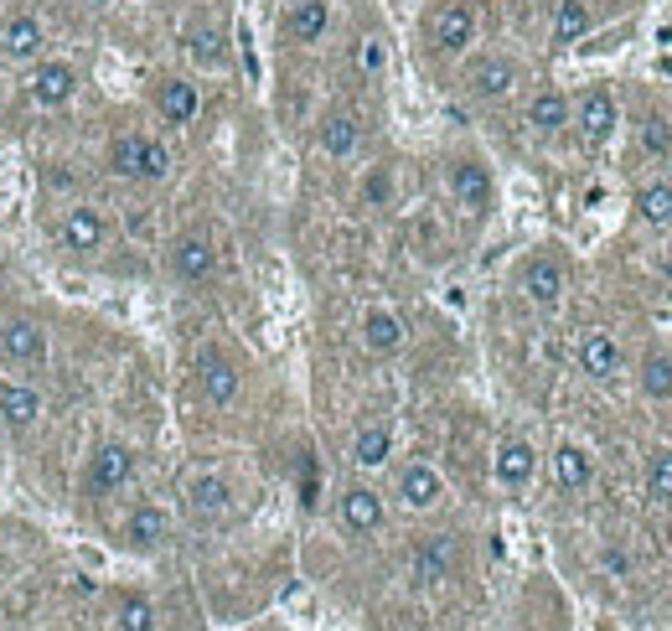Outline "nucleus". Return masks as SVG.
I'll use <instances>...</instances> for the list:
<instances>
[{
	"label": "nucleus",
	"instance_id": "nucleus-19",
	"mask_svg": "<svg viewBox=\"0 0 672 631\" xmlns=\"http://www.w3.org/2000/svg\"><path fill=\"white\" fill-rule=\"evenodd\" d=\"M212 270H218V249L208 233H181L171 243V274L181 286H202V280H212Z\"/></svg>",
	"mask_w": 672,
	"mask_h": 631
},
{
	"label": "nucleus",
	"instance_id": "nucleus-23",
	"mask_svg": "<svg viewBox=\"0 0 672 631\" xmlns=\"http://www.w3.org/2000/svg\"><path fill=\"white\" fill-rule=\"evenodd\" d=\"M523 124L538 140H553L569 130V93L564 89H533L523 104Z\"/></svg>",
	"mask_w": 672,
	"mask_h": 631
},
{
	"label": "nucleus",
	"instance_id": "nucleus-18",
	"mask_svg": "<svg viewBox=\"0 0 672 631\" xmlns=\"http://www.w3.org/2000/svg\"><path fill=\"white\" fill-rule=\"evenodd\" d=\"M197 383H202V399H208V404L228 409L243 389V373L233 368V358H223L218 347H208V352L197 358Z\"/></svg>",
	"mask_w": 672,
	"mask_h": 631
},
{
	"label": "nucleus",
	"instance_id": "nucleus-37",
	"mask_svg": "<svg viewBox=\"0 0 672 631\" xmlns=\"http://www.w3.org/2000/svg\"><path fill=\"white\" fill-rule=\"evenodd\" d=\"M166 177H171V151L156 136H146V146H140V181H166Z\"/></svg>",
	"mask_w": 672,
	"mask_h": 631
},
{
	"label": "nucleus",
	"instance_id": "nucleus-5",
	"mask_svg": "<svg viewBox=\"0 0 672 631\" xmlns=\"http://www.w3.org/2000/svg\"><path fill=\"white\" fill-rule=\"evenodd\" d=\"M331 21H337V6L331 0H290L280 16V42L284 47H315L331 37Z\"/></svg>",
	"mask_w": 672,
	"mask_h": 631
},
{
	"label": "nucleus",
	"instance_id": "nucleus-8",
	"mask_svg": "<svg viewBox=\"0 0 672 631\" xmlns=\"http://www.w3.org/2000/svg\"><path fill=\"white\" fill-rule=\"evenodd\" d=\"M518 286H523V296L538 306V311H553V306L564 301L569 290V270L559 254H533L523 264V274H518Z\"/></svg>",
	"mask_w": 672,
	"mask_h": 631
},
{
	"label": "nucleus",
	"instance_id": "nucleus-39",
	"mask_svg": "<svg viewBox=\"0 0 672 631\" xmlns=\"http://www.w3.org/2000/svg\"><path fill=\"white\" fill-rule=\"evenodd\" d=\"M600 564H605V570H611V574H626V570H631L626 549H605V554H600Z\"/></svg>",
	"mask_w": 672,
	"mask_h": 631
},
{
	"label": "nucleus",
	"instance_id": "nucleus-14",
	"mask_svg": "<svg viewBox=\"0 0 672 631\" xmlns=\"http://www.w3.org/2000/svg\"><path fill=\"white\" fill-rule=\"evenodd\" d=\"M47 52V27H42V16H31V11H16L6 27H0V58L6 62H42Z\"/></svg>",
	"mask_w": 672,
	"mask_h": 631
},
{
	"label": "nucleus",
	"instance_id": "nucleus-1",
	"mask_svg": "<svg viewBox=\"0 0 672 631\" xmlns=\"http://www.w3.org/2000/svg\"><path fill=\"white\" fill-rule=\"evenodd\" d=\"M481 31V6L477 0H434L430 16H424V42L440 52V58H461L471 52Z\"/></svg>",
	"mask_w": 672,
	"mask_h": 631
},
{
	"label": "nucleus",
	"instance_id": "nucleus-3",
	"mask_svg": "<svg viewBox=\"0 0 672 631\" xmlns=\"http://www.w3.org/2000/svg\"><path fill=\"white\" fill-rule=\"evenodd\" d=\"M445 187H450V197H455V208H461L465 218H487V212L497 208V177L481 156H450L445 161Z\"/></svg>",
	"mask_w": 672,
	"mask_h": 631
},
{
	"label": "nucleus",
	"instance_id": "nucleus-25",
	"mask_svg": "<svg viewBox=\"0 0 672 631\" xmlns=\"http://www.w3.org/2000/svg\"><path fill=\"white\" fill-rule=\"evenodd\" d=\"M315 146H321V156H331V161H347V156H358V146H362V120L352 114V109H331V114H321V124H315Z\"/></svg>",
	"mask_w": 672,
	"mask_h": 631
},
{
	"label": "nucleus",
	"instance_id": "nucleus-28",
	"mask_svg": "<svg viewBox=\"0 0 672 631\" xmlns=\"http://www.w3.org/2000/svg\"><path fill=\"white\" fill-rule=\"evenodd\" d=\"M0 420L11 424V430H31V424L42 420V393L31 389V383L0 378Z\"/></svg>",
	"mask_w": 672,
	"mask_h": 631
},
{
	"label": "nucleus",
	"instance_id": "nucleus-13",
	"mask_svg": "<svg viewBox=\"0 0 672 631\" xmlns=\"http://www.w3.org/2000/svg\"><path fill=\"white\" fill-rule=\"evenodd\" d=\"M337 518H342V528L352 533V539H368V533H378V528H383L389 508H383V497H378L373 487L352 481V487L337 497Z\"/></svg>",
	"mask_w": 672,
	"mask_h": 631
},
{
	"label": "nucleus",
	"instance_id": "nucleus-32",
	"mask_svg": "<svg viewBox=\"0 0 672 631\" xmlns=\"http://www.w3.org/2000/svg\"><path fill=\"white\" fill-rule=\"evenodd\" d=\"M383 68H389V42H383V31H362L358 42H352V73L358 78H383Z\"/></svg>",
	"mask_w": 672,
	"mask_h": 631
},
{
	"label": "nucleus",
	"instance_id": "nucleus-24",
	"mask_svg": "<svg viewBox=\"0 0 672 631\" xmlns=\"http://www.w3.org/2000/svg\"><path fill=\"white\" fill-rule=\"evenodd\" d=\"M492 477L502 481L508 492H523L528 481L538 477V451H533V440H523V435L502 440V445H497V455H492Z\"/></svg>",
	"mask_w": 672,
	"mask_h": 631
},
{
	"label": "nucleus",
	"instance_id": "nucleus-34",
	"mask_svg": "<svg viewBox=\"0 0 672 631\" xmlns=\"http://www.w3.org/2000/svg\"><path fill=\"white\" fill-rule=\"evenodd\" d=\"M642 481H646V497L652 502H672V451L668 445H658V451L646 455Z\"/></svg>",
	"mask_w": 672,
	"mask_h": 631
},
{
	"label": "nucleus",
	"instance_id": "nucleus-10",
	"mask_svg": "<svg viewBox=\"0 0 672 631\" xmlns=\"http://www.w3.org/2000/svg\"><path fill=\"white\" fill-rule=\"evenodd\" d=\"M0 358L11 368H42L47 362V331L31 316H11L0 321Z\"/></svg>",
	"mask_w": 672,
	"mask_h": 631
},
{
	"label": "nucleus",
	"instance_id": "nucleus-9",
	"mask_svg": "<svg viewBox=\"0 0 672 631\" xmlns=\"http://www.w3.org/2000/svg\"><path fill=\"white\" fill-rule=\"evenodd\" d=\"M58 243L68 249V254H78V259L99 254V249L109 243V223H104V212L89 208V202H78V208H68V212H62V223H58Z\"/></svg>",
	"mask_w": 672,
	"mask_h": 631
},
{
	"label": "nucleus",
	"instance_id": "nucleus-15",
	"mask_svg": "<svg viewBox=\"0 0 672 631\" xmlns=\"http://www.w3.org/2000/svg\"><path fill=\"white\" fill-rule=\"evenodd\" d=\"M156 114H161L171 130H187V124L202 114V89H197L192 78L166 73L161 83H156Z\"/></svg>",
	"mask_w": 672,
	"mask_h": 631
},
{
	"label": "nucleus",
	"instance_id": "nucleus-21",
	"mask_svg": "<svg viewBox=\"0 0 672 631\" xmlns=\"http://www.w3.org/2000/svg\"><path fill=\"white\" fill-rule=\"evenodd\" d=\"M124 543L140 549V554L166 549V543H171V512H166L161 502H140V508H130V518H124Z\"/></svg>",
	"mask_w": 672,
	"mask_h": 631
},
{
	"label": "nucleus",
	"instance_id": "nucleus-7",
	"mask_svg": "<svg viewBox=\"0 0 672 631\" xmlns=\"http://www.w3.org/2000/svg\"><path fill=\"white\" fill-rule=\"evenodd\" d=\"M181 52H187L197 68L218 73V68H228V27L218 16H192V21L181 27Z\"/></svg>",
	"mask_w": 672,
	"mask_h": 631
},
{
	"label": "nucleus",
	"instance_id": "nucleus-22",
	"mask_svg": "<svg viewBox=\"0 0 672 631\" xmlns=\"http://www.w3.org/2000/svg\"><path fill=\"white\" fill-rule=\"evenodd\" d=\"M549 471H553V487H559V492H584V487L595 481V455H590V445H580V440H559L549 455Z\"/></svg>",
	"mask_w": 672,
	"mask_h": 631
},
{
	"label": "nucleus",
	"instance_id": "nucleus-12",
	"mask_svg": "<svg viewBox=\"0 0 672 631\" xmlns=\"http://www.w3.org/2000/svg\"><path fill=\"white\" fill-rule=\"evenodd\" d=\"M31 104H42V109H62L68 99L78 93V68L68 58H42L37 68H31Z\"/></svg>",
	"mask_w": 672,
	"mask_h": 631
},
{
	"label": "nucleus",
	"instance_id": "nucleus-26",
	"mask_svg": "<svg viewBox=\"0 0 672 631\" xmlns=\"http://www.w3.org/2000/svg\"><path fill=\"white\" fill-rule=\"evenodd\" d=\"M187 508L197 512V518H223L228 508H233V487H228V477H218V471H197V477H187Z\"/></svg>",
	"mask_w": 672,
	"mask_h": 631
},
{
	"label": "nucleus",
	"instance_id": "nucleus-30",
	"mask_svg": "<svg viewBox=\"0 0 672 631\" xmlns=\"http://www.w3.org/2000/svg\"><path fill=\"white\" fill-rule=\"evenodd\" d=\"M636 389H642L646 404H672V352L652 347V352L636 362Z\"/></svg>",
	"mask_w": 672,
	"mask_h": 631
},
{
	"label": "nucleus",
	"instance_id": "nucleus-27",
	"mask_svg": "<svg viewBox=\"0 0 672 631\" xmlns=\"http://www.w3.org/2000/svg\"><path fill=\"white\" fill-rule=\"evenodd\" d=\"M595 27V11H590V0H553V16H549V42L553 47H574L590 37Z\"/></svg>",
	"mask_w": 672,
	"mask_h": 631
},
{
	"label": "nucleus",
	"instance_id": "nucleus-33",
	"mask_svg": "<svg viewBox=\"0 0 672 631\" xmlns=\"http://www.w3.org/2000/svg\"><path fill=\"white\" fill-rule=\"evenodd\" d=\"M140 146H146L140 130H120V136L109 140V171L120 181H140Z\"/></svg>",
	"mask_w": 672,
	"mask_h": 631
},
{
	"label": "nucleus",
	"instance_id": "nucleus-31",
	"mask_svg": "<svg viewBox=\"0 0 672 631\" xmlns=\"http://www.w3.org/2000/svg\"><path fill=\"white\" fill-rule=\"evenodd\" d=\"M636 218L646 228H672V181H642L636 187Z\"/></svg>",
	"mask_w": 672,
	"mask_h": 631
},
{
	"label": "nucleus",
	"instance_id": "nucleus-11",
	"mask_svg": "<svg viewBox=\"0 0 672 631\" xmlns=\"http://www.w3.org/2000/svg\"><path fill=\"white\" fill-rule=\"evenodd\" d=\"M362 352L368 358H393V352H403V342H409V321H403L393 306H373V311H362Z\"/></svg>",
	"mask_w": 672,
	"mask_h": 631
},
{
	"label": "nucleus",
	"instance_id": "nucleus-6",
	"mask_svg": "<svg viewBox=\"0 0 672 631\" xmlns=\"http://www.w3.org/2000/svg\"><path fill=\"white\" fill-rule=\"evenodd\" d=\"M393 497H399L403 512H434L445 502V477L430 467V461H403L393 471Z\"/></svg>",
	"mask_w": 672,
	"mask_h": 631
},
{
	"label": "nucleus",
	"instance_id": "nucleus-36",
	"mask_svg": "<svg viewBox=\"0 0 672 631\" xmlns=\"http://www.w3.org/2000/svg\"><path fill=\"white\" fill-rule=\"evenodd\" d=\"M114 631H156V605L146 595H120V605H114Z\"/></svg>",
	"mask_w": 672,
	"mask_h": 631
},
{
	"label": "nucleus",
	"instance_id": "nucleus-2",
	"mask_svg": "<svg viewBox=\"0 0 672 631\" xmlns=\"http://www.w3.org/2000/svg\"><path fill=\"white\" fill-rule=\"evenodd\" d=\"M569 124L580 130V140L590 151H600V146H611V136L621 130V99H615L605 83H590V89H580L569 99Z\"/></svg>",
	"mask_w": 672,
	"mask_h": 631
},
{
	"label": "nucleus",
	"instance_id": "nucleus-29",
	"mask_svg": "<svg viewBox=\"0 0 672 631\" xmlns=\"http://www.w3.org/2000/svg\"><path fill=\"white\" fill-rule=\"evenodd\" d=\"M393 461V430L389 424H362L358 435H352V467L358 471H383Z\"/></svg>",
	"mask_w": 672,
	"mask_h": 631
},
{
	"label": "nucleus",
	"instance_id": "nucleus-20",
	"mask_svg": "<svg viewBox=\"0 0 672 631\" xmlns=\"http://www.w3.org/2000/svg\"><path fill=\"white\" fill-rule=\"evenodd\" d=\"M455 559H461V543H455V533H434V539H424L414 549V559H409V570H414V585H440V580H450V570H455Z\"/></svg>",
	"mask_w": 672,
	"mask_h": 631
},
{
	"label": "nucleus",
	"instance_id": "nucleus-38",
	"mask_svg": "<svg viewBox=\"0 0 672 631\" xmlns=\"http://www.w3.org/2000/svg\"><path fill=\"white\" fill-rule=\"evenodd\" d=\"M389 202H393V171L389 166H373L362 177V208H389Z\"/></svg>",
	"mask_w": 672,
	"mask_h": 631
},
{
	"label": "nucleus",
	"instance_id": "nucleus-4",
	"mask_svg": "<svg viewBox=\"0 0 672 631\" xmlns=\"http://www.w3.org/2000/svg\"><path fill=\"white\" fill-rule=\"evenodd\" d=\"M518 83H523V62L508 58V52H477L461 73V89L477 104H502V99L518 93Z\"/></svg>",
	"mask_w": 672,
	"mask_h": 631
},
{
	"label": "nucleus",
	"instance_id": "nucleus-16",
	"mask_svg": "<svg viewBox=\"0 0 672 631\" xmlns=\"http://www.w3.org/2000/svg\"><path fill=\"white\" fill-rule=\"evenodd\" d=\"M134 477V451L124 445V440H104L99 451L89 455V471H83V481H89V492H120L124 481Z\"/></svg>",
	"mask_w": 672,
	"mask_h": 631
},
{
	"label": "nucleus",
	"instance_id": "nucleus-17",
	"mask_svg": "<svg viewBox=\"0 0 672 631\" xmlns=\"http://www.w3.org/2000/svg\"><path fill=\"white\" fill-rule=\"evenodd\" d=\"M580 373L595 378V383H615V378L626 373V352H621V342L605 327L580 337Z\"/></svg>",
	"mask_w": 672,
	"mask_h": 631
},
{
	"label": "nucleus",
	"instance_id": "nucleus-35",
	"mask_svg": "<svg viewBox=\"0 0 672 631\" xmlns=\"http://www.w3.org/2000/svg\"><path fill=\"white\" fill-rule=\"evenodd\" d=\"M636 146H642V156H672V120L668 114H646L642 124H636Z\"/></svg>",
	"mask_w": 672,
	"mask_h": 631
}]
</instances>
